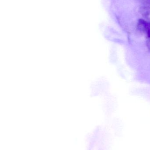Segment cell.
I'll return each instance as SVG.
<instances>
[{"instance_id": "1", "label": "cell", "mask_w": 150, "mask_h": 150, "mask_svg": "<svg viewBox=\"0 0 150 150\" xmlns=\"http://www.w3.org/2000/svg\"><path fill=\"white\" fill-rule=\"evenodd\" d=\"M137 28L141 33L146 35L147 38H150V22H147L142 19H139L137 23Z\"/></svg>"}, {"instance_id": "2", "label": "cell", "mask_w": 150, "mask_h": 150, "mask_svg": "<svg viewBox=\"0 0 150 150\" xmlns=\"http://www.w3.org/2000/svg\"><path fill=\"white\" fill-rule=\"evenodd\" d=\"M139 2L144 5L150 4V0H138Z\"/></svg>"}, {"instance_id": "3", "label": "cell", "mask_w": 150, "mask_h": 150, "mask_svg": "<svg viewBox=\"0 0 150 150\" xmlns=\"http://www.w3.org/2000/svg\"><path fill=\"white\" fill-rule=\"evenodd\" d=\"M147 46L149 51L150 52V38H148V40L147 41Z\"/></svg>"}]
</instances>
